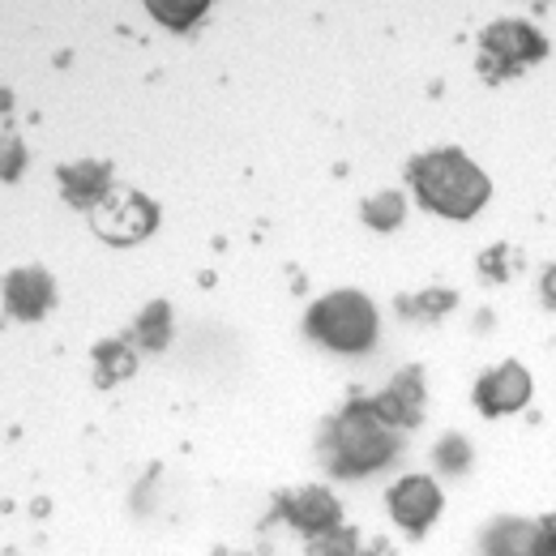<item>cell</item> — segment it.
I'll return each instance as SVG.
<instances>
[{"label": "cell", "mask_w": 556, "mask_h": 556, "mask_svg": "<svg viewBox=\"0 0 556 556\" xmlns=\"http://www.w3.org/2000/svg\"><path fill=\"white\" fill-rule=\"evenodd\" d=\"M412 185L419 202L445 218H471L492 198L488 176L463 154V150H432L412 163Z\"/></svg>", "instance_id": "obj_1"}, {"label": "cell", "mask_w": 556, "mask_h": 556, "mask_svg": "<svg viewBox=\"0 0 556 556\" xmlns=\"http://www.w3.org/2000/svg\"><path fill=\"white\" fill-rule=\"evenodd\" d=\"M394 458V432L372 403H351L330 428V463L339 476H368Z\"/></svg>", "instance_id": "obj_2"}, {"label": "cell", "mask_w": 556, "mask_h": 556, "mask_svg": "<svg viewBox=\"0 0 556 556\" xmlns=\"http://www.w3.org/2000/svg\"><path fill=\"white\" fill-rule=\"evenodd\" d=\"M308 330L334 351H368L377 339V308L359 291H334L313 304Z\"/></svg>", "instance_id": "obj_3"}, {"label": "cell", "mask_w": 556, "mask_h": 556, "mask_svg": "<svg viewBox=\"0 0 556 556\" xmlns=\"http://www.w3.org/2000/svg\"><path fill=\"white\" fill-rule=\"evenodd\" d=\"M480 48H484L480 73L492 77V81L527 70L531 61H540V56L548 52L544 35H540L535 26H527V22H496V26H488L484 39H480Z\"/></svg>", "instance_id": "obj_4"}, {"label": "cell", "mask_w": 556, "mask_h": 556, "mask_svg": "<svg viewBox=\"0 0 556 556\" xmlns=\"http://www.w3.org/2000/svg\"><path fill=\"white\" fill-rule=\"evenodd\" d=\"M154 223H159V206L134 189H112L108 202L94 210V231L112 244H138L154 231Z\"/></svg>", "instance_id": "obj_5"}, {"label": "cell", "mask_w": 556, "mask_h": 556, "mask_svg": "<svg viewBox=\"0 0 556 556\" xmlns=\"http://www.w3.org/2000/svg\"><path fill=\"white\" fill-rule=\"evenodd\" d=\"M527 399H531V372L522 368V364H501V368H492L480 377V386H476V407L484 412V416H509V412H522L527 407Z\"/></svg>", "instance_id": "obj_6"}, {"label": "cell", "mask_w": 556, "mask_h": 556, "mask_svg": "<svg viewBox=\"0 0 556 556\" xmlns=\"http://www.w3.org/2000/svg\"><path fill=\"white\" fill-rule=\"evenodd\" d=\"M282 514H287V522H291L295 531H304L308 540H317V535L343 527V505H339V496H334L330 488H300V492L282 496Z\"/></svg>", "instance_id": "obj_7"}, {"label": "cell", "mask_w": 556, "mask_h": 556, "mask_svg": "<svg viewBox=\"0 0 556 556\" xmlns=\"http://www.w3.org/2000/svg\"><path fill=\"white\" fill-rule=\"evenodd\" d=\"M390 514H394V522L403 527V531H428L432 527V518L441 514V488L432 484L428 476H407V480H399V484L390 488Z\"/></svg>", "instance_id": "obj_8"}, {"label": "cell", "mask_w": 556, "mask_h": 556, "mask_svg": "<svg viewBox=\"0 0 556 556\" xmlns=\"http://www.w3.org/2000/svg\"><path fill=\"white\" fill-rule=\"evenodd\" d=\"M56 300V287L48 270H13L4 278V308L17 317V321H39Z\"/></svg>", "instance_id": "obj_9"}, {"label": "cell", "mask_w": 556, "mask_h": 556, "mask_svg": "<svg viewBox=\"0 0 556 556\" xmlns=\"http://www.w3.org/2000/svg\"><path fill=\"white\" fill-rule=\"evenodd\" d=\"M372 407H377V416L386 419L390 428H412V424H419V416H424V372L419 368H403L386 386V394L372 399Z\"/></svg>", "instance_id": "obj_10"}, {"label": "cell", "mask_w": 556, "mask_h": 556, "mask_svg": "<svg viewBox=\"0 0 556 556\" xmlns=\"http://www.w3.org/2000/svg\"><path fill=\"white\" fill-rule=\"evenodd\" d=\"M56 176H61V193H65V202L77 210H90V214L103 206L108 193L116 189L108 163H70V167H61Z\"/></svg>", "instance_id": "obj_11"}, {"label": "cell", "mask_w": 556, "mask_h": 556, "mask_svg": "<svg viewBox=\"0 0 556 556\" xmlns=\"http://www.w3.org/2000/svg\"><path fill=\"white\" fill-rule=\"evenodd\" d=\"M535 544H540V527L518 518H501L484 540L488 556H535Z\"/></svg>", "instance_id": "obj_12"}, {"label": "cell", "mask_w": 556, "mask_h": 556, "mask_svg": "<svg viewBox=\"0 0 556 556\" xmlns=\"http://www.w3.org/2000/svg\"><path fill=\"white\" fill-rule=\"evenodd\" d=\"M94 364H99V386H116V381H125V377H134V368H138V355L129 351V343H99L94 348Z\"/></svg>", "instance_id": "obj_13"}, {"label": "cell", "mask_w": 556, "mask_h": 556, "mask_svg": "<svg viewBox=\"0 0 556 556\" xmlns=\"http://www.w3.org/2000/svg\"><path fill=\"white\" fill-rule=\"evenodd\" d=\"M167 339H172V308H167L163 300H154L138 317V343L146 351H163Z\"/></svg>", "instance_id": "obj_14"}, {"label": "cell", "mask_w": 556, "mask_h": 556, "mask_svg": "<svg viewBox=\"0 0 556 556\" xmlns=\"http://www.w3.org/2000/svg\"><path fill=\"white\" fill-rule=\"evenodd\" d=\"M364 223L368 227H377V231H390V227H399L403 223V214H407V202H403V193H394V189H386V193H377V198H368L364 206Z\"/></svg>", "instance_id": "obj_15"}, {"label": "cell", "mask_w": 556, "mask_h": 556, "mask_svg": "<svg viewBox=\"0 0 556 556\" xmlns=\"http://www.w3.org/2000/svg\"><path fill=\"white\" fill-rule=\"evenodd\" d=\"M150 9V17L154 22H163V26H172V30H185V26H193L202 13H206L210 4L206 0H193V4H172V0H150L146 4Z\"/></svg>", "instance_id": "obj_16"}, {"label": "cell", "mask_w": 556, "mask_h": 556, "mask_svg": "<svg viewBox=\"0 0 556 556\" xmlns=\"http://www.w3.org/2000/svg\"><path fill=\"white\" fill-rule=\"evenodd\" d=\"M313 556H359V535L351 527H334L313 540Z\"/></svg>", "instance_id": "obj_17"}, {"label": "cell", "mask_w": 556, "mask_h": 556, "mask_svg": "<svg viewBox=\"0 0 556 556\" xmlns=\"http://www.w3.org/2000/svg\"><path fill=\"white\" fill-rule=\"evenodd\" d=\"M437 463H441L445 471H467V463H471V445H467L463 437H445V441L437 445Z\"/></svg>", "instance_id": "obj_18"}, {"label": "cell", "mask_w": 556, "mask_h": 556, "mask_svg": "<svg viewBox=\"0 0 556 556\" xmlns=\"http://www.w3.org/2000/svg\"><path fill=\"white\" fill-rule=\"evenodd\" d=\"M454 304H458V295H454V291L432 287V291H424V295H419L412 308H416V313H424V317H441V313H450Z\"/></svg>", "instance_id": "obj_19"}, {"label": "cell", "mask_w": 556, "mask_h": 556, "mask_svg": "<svg viewBox=\"0 0 556 556\" xmlns=\"http://www.w3.org/2000/svg\"><path fill=\"white\" fill-rule=\"evenodd\" d=\"M535 556H556V518H544V522H540V544H535Z\"/></svg>", "instance_id": "obj_20"}, {"label": "cell", "mask_w": 556, "mask_h": 556, "mask_svg": "<svg viewBox=\"0 0 556 556\" xmlns=\"http://www.w3.org/2000/svg\"><path fill=\"white\" fill-rule=\"evenodd\" d=\"M22 176V141H9L4 146V180H17Z\"/></svg>", "instance_id": "obj_21"}, {"label": "cell", "mask_w": 556, "mask_h": 556, "mask_svg": "<svg viewBox=\"0 0 556 556\" xmlns=\"http://www.w3.org/2000/svg\"><path fill=\"white\" fill-rule=\"evenodd\" d=\"M480 266H484L492 278H505V249H492V253H484V262H480Z\"/></svg>", "instance_id": "obj_22"}, {"label": "cell", "mask_w": 556, "mask_h": 556, "mask_svg": "<svg viewBox=\"0 0 556 556\" xmlns=\"http://www.w3.org/2000/svg\"><path fill=\"white\" fill-rule=\"evenodd\" d=\"M544 304H548V308H556V266H548V270H544Z\"/></svg>", "instance_id": "obj_23"}, {"label": "cell", "mask_w": 556, "mask_h": 556, "mask_svg": "<svg viewBox=\"0 0 556 556\" xmlns=\"http://www.w3.org/2000/svg\"><path fill=\"white\" fill-rule=\"evenodd\" d=\"M231 556H244V553H231Z\"/></svg>", "instance_id": "obj_24"}]
</instances>
